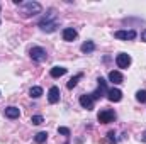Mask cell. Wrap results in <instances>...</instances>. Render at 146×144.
I'll return each instance as SVG.
<instances>
[{
    "instance_id": "6da1fadb",
    "label": "cell",
    "mask_w": 146,
    "mask_h": 144,
    "mask_svg": "<svg viewBox=\"0 0 146 144\" xmlns=\"http://www.w3.org/2000/svg\"><path fill=\"white\" fill-rule=\"evenodd\" d=\"M39 27H41V31H44V32H54V31H56L58 22H56V10H54V9H51V10L39 20Z\"/></svg>"
},
{
    "instance_id": "7a4b0ae2",
    "label": "cell",
    "mask_w": 146,
    "mask_h": 144,
    "mask_svg": "<svg viewBox=\"0 0 146 144\" xmlns=\"http://www.w3.org/2000/svg\"><path fill=\"white\" fill-rule=\"evenodd\" d=\"M21 12H22L24 17H31V15L41 14V3H37V2H24L22 7H21Z\"/></svg>"
},
{
    "instance_id": "3957f363",
    "label": "cell",
    "mask_w": 146,
    "mask_h": 144,
    "mask_svg": "<svg viewBox=\"0 0 146 144\" xmlns=\"http://www.w3.org/2000/svg\"><path fill=\"white\" fill-rule=\"evenodd\" d=\"M29 54H31V58H33V61H36V63H42V61H46L48 59V53H46V49L44 48H33L31 51H29Z\"/></svg>"
},
{
    "instance_id": "277c9868",
    "label": "cell",
    "mask_w": 146,
    "mask_h": 144,
    "mask_svg": "<svg viewBox=\"0 0 146 144\" xmlns=\"http://www.w3.org/2000/svg\"><path fill=\"white\" fill-rule=\"evenodd\" d=\"M97 119H99V122H100V124H109V122H112V120L115 119V112H114V110H110V108H104V110H100V112H99Z\"/></svg>"
},
{
    "instance_id": "5b68a950",
    "label": "cell",
    "mask_w": 146,
    "mask_h": 144,
    "mask_svg": "<svg viewBox=\"0 0 146 144\" xmlns=\"http://www.w3.org/2000/svg\"><path fill=\"white\" fill-rule=\"evenodd\" d=\"M131 56L129 54H126V53H119L117 54V58H115V65L119 66V68H129V65H131Z\"/></svg>"
},
{
    "instance_id": "8992f818",
    "label": "cell",
    "mask_w": 146,
    "mask_h": 144,
    "mask_svg": "<svg viewBox=\"0 0 146 144\" xmlns=\"http://www.w3.org/2000/svg\"><path fill=\"white\" fill-rule=\"evenodd\" d=\"M97 81H99V88H97L94 93H90V97H92L94 100L102 98V97H104V93H106V80H104V78H99Z\"/></svg>"
},
{
    "instance_id": "52a82bcc",
    "label": "cell",
    "mask_w": 146,
    "mask_h": 144,
    "mask_svg": "<svg viewBox=\"0 0 146 144\" xmlns=\"http://www.w3.org/2000/svg\"><path fill=\"white\" fill-rule=\"evenodd\" d=\"M114 36H115V39H122V41H133V39H136V31H133V29H129V31H117Z\"/></svg>"
},
{
    "instance_id": "ba28073f",
    "label": "cell",
    "mask_w": 146,
    "mask_h": 144,
    "mask_svg": "<svg viewBox=\"0 0 146 144\" xmlns=\"http://www.w3.org/2000/svg\"><path fill=\"white\" fill-rule=\"evenodd\" d=\"M48 100L49 104H58L60 102V88L58 87H51L48 92Z\"/></svg>"
},
{
    "instance_id": "9c48e42d",
    "label": "cell",
    "mask_w": 146,
    "mask_h": 144,
    "mask_svg": "<svg viewBox=\"0 0 146 144\" xmlns=\"http://www.w3.org/2000/svg\"><path fill=\"white\" fill-rule=\"evenodd\" d=\"M107 98L110 102H121L122 100V92L119 88H110V90H107Z\"/></svg>"
},
{
    "instance_id": "30bf717a",
    "label": "cell",
    "mask_w": 146,
    "mask_h": 144,
    "mask_svg": "<svg viewBox=\"0 0 146 144\" xmlns=\"http://www.w3.org/2000/svg\"><path fill=\"white\" fill-rule=\"evenodd\" d=\"M80 105L83 108H87V110H92L94 108V98L90 95H82L80 97Z\"/></svg>"
},
{
    "instance_id": "8fae6325",
    "label": "cell",
    "mask_w": 146,
    "mask_h": 144,
    "mask_svg": "<svg viewBox=\"0 0 146 144\" xmlns=\"http://www.w3.org/2000/svg\"><path fill=\"white\" fill-rule=\"evenodd\" d=\"M109 80L114 83V85H121V83L124 81V76H122L121 71H110L109 73Z\"/></svg>"
},
{
    "instance_id": "7c38bea8",
    "label": "cell",
    "mask_w": 146,
    "mask_h": 144,
    "mask_svg": "<svg viewBox=\"0 0 146 144\" xmlns=\"http://www.w3.org/2000/svg\"><path fill=\"white\" fill-rule=\"evenodd\" d=\"M3 114H5V117H9V119H17V117L21 115V110L17 107H7L3 110Z\"/></svg>"
},
{
    "instance_id": "4fadbf2b",
    "label": "cell",
    "mask_w": 146,
    "mask_h": 144,
    "mask_svg": "<svg viewBox=\"0 0 146 144\" xmlns=\"http://www.w3.org/2000/svg\"><path fill=\"white\" fill-rule=\"evenodd\" d=\"M63 39L65 41H73V39H76V31L73 29V27H66V29H63Z\"/></svg>"
},
{
    "instance_id": "5bb4252c",
    "label": "cell",
    "mask_w": 146,
    "mask_h": 144,
    "mask_svg": "<svg viewBox=\"0 0 146 144\" xmlns=\"http://www.w3.org/2000/svg\"><path fill=\"white\" fill-rule=\"evenodd\" d=\"M49 75H51L53 78H60V76L66 75V68H63V66H54V68H51Z\"/></svg>"
},
{
    "instance_id": "9a60e30c",
    "label": "cell",
    "mask_w": 146,
    "mask_h": 144,
    "mask_svg": "<svg viewBox=\"0 0 146 144\" xmlns=\"http://www.w3.org/2000/svg\"><path fill=\"white\" fill-rule=\"evenodd\" d=\"M80 49H82V53H92V51L95 49V44H94L92 41H87V42H83V44L80 46Z\"/></svg>"
},
{
    "instance_id": "2e32d148",
    "label": "cell",
    "mask_w": 146,
    "mask_h": 144,
    "mask_svg": "<svg viewBox=\"0 0 146 144\" xmlns=\"http://www.w3.org/2000/svg\"><path fill=\"white\" fill-rule=\"evenodd\" d=\"M82 78H83V73H78V75H75L72 80L68 81V85H66V87H68L70 90H72V88H75V87H76V83H78V81H80Z\"/></svg>"
},
{
    "instance_id": "e0dca14e",
    "label": "cell",
    "mask_w": 146,
    "mask_h": 144,
    "mask_svg": "<svg viewBox=\"0 0 146 144\" xmlns=\"http://www.w3.org/2000/svg\"><path fill=\"white\" fill-rule=\"evenodd\" d=\"M29 95H31L33 98H39V97L42 95V88H41V87H33V88L29 90Z\"/></svg>"
},
{
    "instance_id": "ac0fdd59",
    "label": "cell",
    "mask_w": 146,
    "mask_h": 144,
    "mask_svg": "<svg viewBox=\"0 0 146 144\" xmlns=\"http://www.w3.org/2000/svg\"><path fill=\"white\" fill-rule=\"evenodd\" d=\"M46 139H48V132H37V134H36V137H34V141H36L37 144L46 143Z\"/></svg>"
},
{
    "instance_id": "d6986e66",
    "label": "cell",
    "mask_w": 146,
    "mask_h": 144,
    "mask_svg": "<svg viewBox=\"0 0 146 144\" xmlns=\"http://www.w3.org/2000/svg\"><path fill=\"white\" fill-rule=\"evenodd\" d=\"M136 100L141 102V104H146V90H138L136 92Z\"/></svg>"
},
{
    "instance_id": "ffe728a7",
    "label": "cell",
    "mask_w": 146,
    "mask_h": 144,
    "mask_svg": "<svg viewBox=\"0 0 146 144\" xmlns=\"http://www.w3.org/2000/svg\"><path fill=\"white\" fill-rule=\"evenodd\" d=\"M31 122H33L34 126H39V124H42V117H41V115H33V117H31Z\"/></svg>"
},
{
    "instance_id": "44dd1931",
    "label": "cell",
    "mask_w": 146,
    "mask_h": 144,
    "mask_svg": "<svg viewBox=\"0 0 146 144\" xmlns=\"http://www.w3.org/2000/svg\"><path fill=\"white\" fill-rule=\"evenodd\" d=\"M58 132L63 134V136H70V129L68 127H58Z\"/></svg>"
},
{
    "instance_id": "7402d4cb",
    "label": "cell",
    "mask_w": 146,
    "mask_h": 144,
    "mask_svg": "<svg viewBox=\"0 0 146 144\" xmlns=\"http://www.w3.org/2000/svg\"><path fill=\"white\" fill-rule=\"evenodd\" d=\"M107 136H109L110 143H114V144H115V137H114V136H115V134H114V132H112V131H110V132H109V134H107Z\"/></svg>"
},
{
    "instance_id": "603a6c76",
    "label": "cell",
    "mask_w": 146,
    "mask_h": 144,
    "mask_svg": "<svg viewBox=\"0 0 146 144\" xmlns=\"http://www.w3.org/2000/svg\"><path fill=\"white\" fill-rule=\"evenodd\" d=\"M141 39H143V41L146 42V29L143 31V32H141Z\"/></svg>"
},
{
    "instance_id": "cb8c5ba5",
    "label": "cell",
    "mask_w": 146,
    "mask_h": 144,
    "mask_svg": "<svg viewBox=\"0 0 146 144\" xmlns=\"http://www.w3.org/2000/svg\"><path fill=\"white\" fill-rule=\"evenodd\" d=\"M141 141H143V143H146V131L143 132V136H141Z\"/></svg>"
}]
</instances>
